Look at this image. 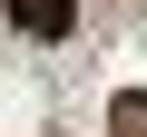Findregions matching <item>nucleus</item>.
<instances>
[{
  "mask_svg": "<svg viewBox=\"0 0 147 137\" xmlns=\"http://www.w3.org/2000/svg\"><path fill=\"white\" fill-rule=\"evenodd\" d=\"M10 20L30 39H69V20H79V0H10Z\"/></svg>",
  "mask_w": 147,
  "mask_h": 137,
  "instance_id": "obj_1",
  "label": "nucleus"
},
{
  "mask_svg": "<svg viewBox=\"0 0 147 137\" xmlns=\"http://www.w3.org/2000/svg\"><path fill=\"white\" fill-rule=\"evenodd\" d=\"M118 127H127V137H147V98H118Z\"/></svg>",
  "mask_w": 147,
  "mask_h": 137,
  "instance_id": "obj_2",
  "label": "nucleus"
}]
</instances>
